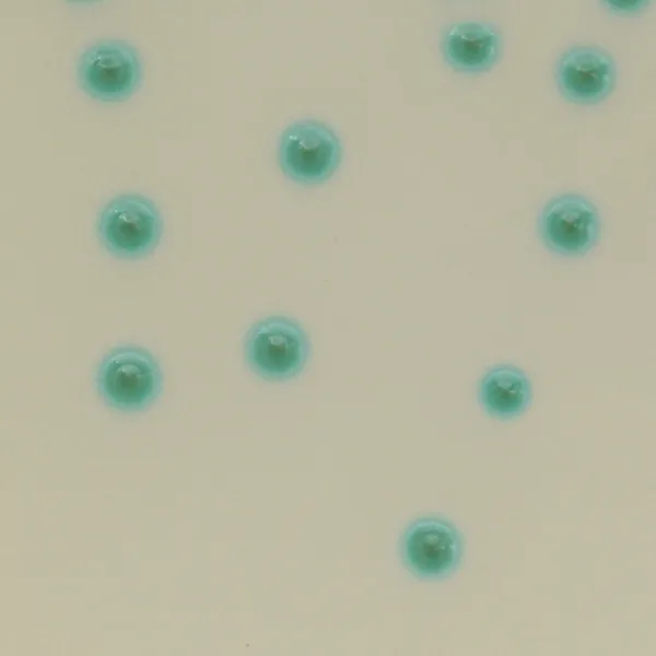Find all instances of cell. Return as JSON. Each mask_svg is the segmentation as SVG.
I'll use <instances>...</instances> for the list:
<instances>
[{
	"mask_svg": "<svg viewBox=\"0 0 656 656\" xmlns=\"http://www.w3.org/2000/svg\"><path fill=\"white\" fill-rule=\"evenodd\" d=\"M341 142L326 124L304 119L289 125L281 133L278 161L282 172L304 185L328 179L339 167Z\"/></svg>",
	"mask_w": 656,
	"mask_h": 656,
	"instance_id": "277c9868",
	"label": "cell"
},
{
	"mask_svg": "<svg viewBox=\"0 0 656 656\" xmlns=\"http://www.w3.org/2000/svg\"><path fill=\"white\" fill-rule=\"evenodd\" d=\"M531 384L518 367L501 364L490 368L480 379L478 400L491 417L509 420L519 417L531 400Z\"/></svg>",
	"mask_w": 656,
	"mask_h": 656,
	"instance_id": "30bf717a",
	"label": "cell"
},
{
	"mask_svg": "<svg viewBox=\"0 0 656 656\" xmlns=\"http://www.w3.org/2000/svg\"><path fill=\"white\" fill-rule=\"evenodd\" d=\"M441 51L450 69L467 74L484 73L501 59L503 37L490 22L459 21L445 28Z\"/></svg>",
	"mask_w": 656,
	"mask_h": 656,
	"instance_id": "9c48e42d",
	"label": "cell"
},
{
	"mask_svg": "<svg viewBox=\"0 0 656 656\" xmlns=\"http://www.w3.org/2000/svg\"><path fill=\"white\" fill-rule=\"evenodd\" d=\"M649 3H651V1H645V0L644 1L643 0H637V1L605 0V1H600L601 7H604L609 12H612V13L619 14V15L639 13L642 10H644L646 7H648Z\"/></svg>",
	"mask_w": 656,
	"mask_h": 656,
	"instance_id": "8fae6325",
	"label": "cell"
},
{
	"mask_svg": "<svg viewBox=\"0 0 656 656\" xmlns=\"http://www.w3.org/2000/svg\"><path fill=\"white\" fill-rule=\"evenodd\" d=\"M94 383L108 407L133 412L144 410L159 398L164 376L159 361L149 350L121 344L103 356Z\"/></svg>",
	"mask_w": 656,
	"mask_h": 656,
	"instance_id": "6da1fadb",
	"label": "cell"
},
{
	"mask_svg": "<svg viewBox=\"0 0 656 656\" xmlns=\"http://www.w3.org/2000/svg\"><path fill=\"white\" fill-rule=\"evenodd\" d=\"M309 353L304 329L283 316H271L255 323L244 344L249 367L269 380H285L300 374Z\"/></svg>",
	"mask_w": 656,
	"mask_h": 656,
	"instance_id": "3957f363",
	"label": "cell"
},
{
	"mask_svg": "<svg viewBox=\"0 0 656 656\" xmlns=\"http://www.w3.org/2000/svg\"><path fill=\"white\" fill-rule=\"evenodd\" d=\"M407 567L425 579H441L456 571L464 555V539L448 520L425 516L412 522L401 538Z\"/></svg>",
	"mask_w": 656,
	"mask_h": 656,
	"instance_id": "52a82bcc",
	"label": "cell"
},
{
	"mask_svg": "<svg viewBox=\"0 0 656 656\" xmlns=\"http://www.w3.org/2000/svg\"><path fill=\"white\" fill-rule=\"evenodd\" d=\"M554 79L559 93L567 102L595 105L613 92L618 69L606 50L597 46L577 45L559 57Z\"/></svg>",
	"mask_w": 656,
	"mask_h": 656,
	"instance_id": "ba28073f",
	"label": "cell"
},
{
	"mask_svg": "<svg viewBox=\"0 0 656 656\" xmlns=\"http://www.w3.org/2000/svg\"><path fill=\"white\" fill-rule=\"evenodd\" d=\"M164 224L155 203L140 194H122L109 200L96 221L104 248L119 259H141L160 244Z\"/></svg>",
	"mask_w": 656,
	"mask_h": 656,
	"instance_id": "7a4b0ae2",
	"label": "cell"
},
{
	"mask_svg": "<svg viewBox=\"0 0 656 656\" xmlns=\"http://www.w3.org/2000/svg\"><path fill=\"white\" fill-rule=\"evenodd\" d=\"M538 234L543 245L562 257H583L598 243L601 216L596 206L579 194L551 198L538 216Z\"/></svg>",
	"mask_w": 656,
	"mask_h": 656,
	"instance_id": "8992f818",
	"label": "cell"
},
{
	"mask_svg": "<svg viewBox=\"0 0 656 656\" xmlns=\"http://www.w3.org/2000/svg\"><path fill=\"white\" fill-rule=\"evenodd\" d=\"M142 66L137 49L119 39L89 46L79 57L77 78L81 89L104 103L128 98L138 89Z\"/></svg>",
	"mask_w": 656,
	"mask_h": 656,
	"instance_id": "5b68a950",
	"label": "cell"
}]
</instances>
